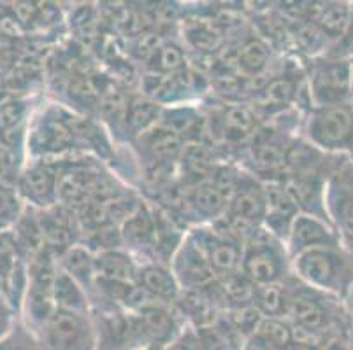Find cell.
I'll list each match as a JSON object with an SVG mask.
<instances>
[{
  "label": "cell",
  "instance_id": "6da1fadb",
  "mask_svg": "<svg viewBox=\"0 0 353 350\" xmlns=\"http://www.w3.org/2000/svg\"><path fill=\"white\" fill-rule=\"evenodd\" d=\"M288 300L285 319L294 327L322 342L330 333L353 324V316L339 298L310 287L292 275L287 281Z\"/></svg>",
  "mask_w": 353,
  "mask_h": 350
},
{
  "label": "cell",
  "instance_id": "7a4b0ae2",
  "mask_svg": "<svg viewBox=\"0 0 353 350\" xmlns=\"http://www.w3.org/2000/svg\"><path fill=\"white\" fill-rule=\"evenodd\" d=\"M292 275L310 287L346 301L353 291V256L343 245L306 250L292 258Z\"/></svg>",
  "mask_w": 353,
  "mask_h": 350
},
{
  "label": "cell",
  "instance_id": "3957f363",
  "mask_svg": "<svg viewBox=\"0 0 353 350\" xmlns=\"http://www.w3.org/2000/svg\"><path fill=\"white\" fill-rule=\"evenodd\" d=\"M241 274L253 285L280 284L292 277V259L285 242L264 226L243 240Z\"/></svg>",
  "mask_w": 353,
  "mask_h": 350
},
{
  "label": "cell",
  "instance_id": "277c9868",
  "mask_svg": "<svg viewBox=\"0 0 353 350\" xmlns=\"http://www.w3.org/2000/svg\"><path fill=\"white\" fill-rule=\"evenodd\" d=\"M304 139L325 154L353 158V105L311 107L304 121Z\"/></svg>",
  "mask_w": 353,
  "mask_h": 350
},
{
  "label": "cell",
  "instance_id": "5b68a950",
  "mask_svg": "<svg viewBox=\"0 0 353 350\" xmlns=\"http://www.w3.org/2000/svg\"><path fill=\"white\" fill-rule=\"evenodd\" d=\"M265 210L268 198L264 182H260L253 173L237 172L223 217L227 226L245 240L252 231L264 226Z\"/></svg>",
  "mask_w": 353,
  "mask_h": 350
},
{
  "label": "cell",
  "instance_id": "8992f818",
  "mask_svg": "<svg viewBox=\"0 0 353 350\" xmlns=\"http://www.w3.org/2000/svg\"><path fill=\"white\" fill-rule=\"evenodd\" d=\"M307 96L311 107L348 104L353 95V62L345 58H320L307 74Z\"/></svg>",
  "mask_w": 353,
  "mask_h": 350
},
{
  "label": "cell",
  "instance_id": "52a82bcc",
  "mask_svg": "<svg viewBox=\"0 0 353 350\" xmlns=\"http://www.w3.org/2000/svg\"><path fill=\"white\" fill-rule=\"evenodd\" d=\"M43 350H97V329L92 312L54 308L37 331Z\"/></svg>",
  "mask_w": 353,
  "mask_h": 350
},
{
  "label": "cell",
  "instance_id": "ba28073f",
  "mask_svg": "<svg viewBox=\"0 0 353 350\" xmlns=\"http://www.w3.org/2000/svg\"><path fill=\"white\" fill-rule=\"evenodd\" d=\"M78 131L57 105H48L32 118L27 135V151L32 160H48L72 149Z\"/></svg>",
  "mask_w": 353,
  "mask_h": 350
},
{
  "label": "cell",
  "instance_id": "9c48e42d",
  "mask_svg": "<svg viewBox=\"0 0 353 350\" xmlns=\"http://www.w3.org/2000/svg\"><path fill=\"white\" fill-rule=\"evenodd\" d=\"M188 233L206 254L218 281H225L239 274L241 259H243V239L229 226L216 228L214 224H197Z\"/></svg>",
  "mask_w": 353,
  "mask_h": 350
},
{
  "label": "cell",
  "instance_id": "30bf717a",
  "mask_svg": "<svg viewBox=\"0 0 353 350\" xmlns=\"http://www.w3.org/2000/svg\"><path fill=\"white\" fill-rule=\"evenodd\" d=\"M325 210L343 247L353 256V160H345L327 181Z\"/></svg>",
  "mask_w": 353,
  "mask_h": 350
},
{
  "label": "cell",
  "instance_id": "8fae6325",
  "mask_svg": "<svg viewBox=\"0 0 353 350\" xmlns=\"http://www.w3.org/2000/svg\"><path fill=\"white\" fill-rule=\"evenodd\" d=\"M169 266H171L172 274H174L181 291L210 289L218 282L213 266L210 265L206 254L202 252V249L192 239L188 231L183 235L178 249L171 256Z\"/></svg>",
  "mask_w": 353,
  "mask_h": 350
},
{
  "label": "cell",
  "instance_id": "7c38bea8",
  "mask_svg": "<svg viewBox=\"0 0 353 350\" xmlns=\"http://www.w3.org/2000/svg\"><path fill=\"white\" fill-rule=\"evenodd\" d=\"M16 189L21 200L30 201V205L41 210H48L59 204L60 175L48 160H32L21 170Z\"/></svg>",
  "mask_w": 353,
  "mask_h": 350
},
{
  "label": "cell",
  "instance_id": "4fadbf2b",
  "mask_svg": "<svg viewBox=\"0 0 353 350\" xmlns=\"http://www.w3.org/2000/svg\"><path fill=\"white\" fill-rule=\"evenodd\" d=\"M330 245H343L336 228L329 221L313 216V214H304V212H299L295 216L285 237V247L290 259L303 254L306 250Z\"/></svg>",
  "mask_w": 353,
  "mask_h": 350
},
{
  "label": "cell",
  "instance_id": "5bb4252c",
  "mask_svg": "<svg viewBox=\"0 0 353 350\" xmlns=\"http://www.w3.org/2000/svg\"><path fill=\"white\" fill-rule=\"evenodd\" d=\"M136 284L152 301L171 307L181 294L171 266L160 261H143L137 266Z\"/></svg>",
  "mask_w": 353,
  "mask_h": 350
},
{
  "label": "cell",
  "instance_id": "9a60e30c",
  "mask_svg": "<svg viewBox=\"0 0 353 350\" xmlns=\"http://www.w3.org/2000/svg\"><path fill=\"white\" fill-rule=\"evenodd\" d=\"M294 347L295 336L292 324L287 319L265 317H260L243 343V350H292Z\"/></svg>",
  "mask_w": 353,
  "mask_h": 350
},
{
  "label": "cell",
  "instance_id": "2e32d148",
  "mask_svg": "<svg viewBox=\"0 0 353 350\" xmlns=\"http://www.w3.org/2000/svg\"><path fill=\"white\" fill-rule=\"evenodd\" d=\"M218 133L227 144H245L259 135V118L246 105H230L223 109L218 121Z\"/></svg>",
  "mask_w": 353,
  "mask_h": 350
},
{
  "label": "cell",
  "instance_id": "e0dca14e",
  "mask_svg": "<svg viewBox=\"0 0 353 350\" xmlns=\"http://www.w3.org/2000/svg\"><path fill=\"white\" fill-rule=\"evenodd\" d=\"M229 193L216 182H201L188 195V207L202 219L201 224H214L227 214Z\"/></svg>",
  "mask_w": 353,
  "mask_h": 350
},
{
  "label": "cell",
  "instance_id": "ac0fdd59",
  "mask_svg": "<svg viewBox=\"0 0 353 350\" xmlns=\"http://www.w3.org/2000/svg\"><path fill=\"white\" fill-rule=\"evenodd\" d=\"M95 277L97 281L111 282H136L139 261L123 250H102L94 258Z\"/></svg>",
  "mask_w": 353,
  "mask_h": 350
},
{
  "label": "cell",
  "instance_id": "d6986e66",
  "mask_svg": "<svg viewBox=\"0 0 353 350\" xmlns=\"http://www.w3.org/2000/svg\"><path fill=\"white\" fill-rule=\"evenodd\" d=\"M53 300L57 308L72 310V312H92V301H90L88 293L76 278L70 277L60 266H57V274H54Z\"/></svg>",
  "mask_w": 353,
  "mask_h": 350
},
{
  "label": "cell",
  "instance_id": "ffe728a7",
  "mask_svg": "<svg viewBox=\"0 0 353 350\" xmlns=\"http://www.w3.org/2000/svg\"><path fill=\"white\" fill-rule=\"evenodd\" d=\"M297 89H299V85H295V81L290 79V77H274L264 88L260 89V93L255 98V107L262 109V111L269 112V114L281 112L294 102V98L299 93Z\"/></svg>",
  "mask_w": 353,
  "mask_h": 350
},
{
  "label": "cell",
  "instance_id": "44dd1931",
  "mask_svg": "<svg viewBox=\"0 0 353 350\" xmlns=\"http://www.w3.org/2000/svg\"><path fill=\"white\" fill-rule=\"evenodd\" d=\"M287 281L280 282V284L255 285L252 307L255 308V312L260 317H265V319H285L288 300Z\"/></svg>",
  "mask_w": 353,
  "mask_h": 350
},
{
  "label": "cell",
  "instance_id": "7402d4cb",
  "mask_svg": "<svg viewBox=\"0 0 353 350\" xmlns=\"http://www.w3.org/2000/svg\"><path fill=\"white\" fill-rule=\"evenodd\" d=\"M139 140L143 142L144 151L150 156V162L153 163L172 162L185 149V142L181 139H178L171 131L163 130L160 127H155L153 130L141 135Z\"/></svg>",
  "mask_w": 353,
  "mask_h": 350
},
{
  "label": "cell",
  "instance_id": "603a6c76",
  "mask_svg": "<svg viewBox=\"0 0 353 350\" xmlns=\"http://www.w3.org/2000/svg\"><path fill=\"white\" fill-rule=\"evenodd\" d=\"M121 239L130 247H146L157 240V223L144 207L130 212L121 228Z\"/></svg>",
  "mask_w": 353,
  "mask_h": 350
},
{
  "label": "cell",
  "instance_id": "cb8c5ba5",
  "mask_svg": "<svg viewBox=\"0 0 353 350\" xmlns=\"http://www.w3.org/2000/svg\"><path fill=\"white\" fill-rule=\"evenodd\" d=\"M162 105L150 100V98H134V100L127 105L125 123H127L128 130L132 131L137 139H139L141 135H144L146 131L159 127L160 118H162Z\"/></svg>",
  "mask_w": 353,
  "mask_h": 350
},
{
  "label": "cell",
  "instance_id": "d4e9b609",
  "mask_svg": "<svg viewBox=\"0 0 353 350\" xmlns=\"http://www.w3.org/2000/svg\"><path fill=\"white\" fill-rule=\"evenodd\" d=\"M199 123H201V116L194 107H190V105H172V107L162 111L159 127L171 131L178 139L185 140L197 130Z\"/></svg>",
  "mask_w": 353,
  "mask_h": 350
},
{
  "label": "cell",
  "instance_id": "484cf974",
  "mask_svg": "<svg viewBox=\"0 0 353 350\" xmlns=\"http://www.w3.org/2000/svg\"><path fill=\"white\" fill-rule=\"evenodd\" d=\"M269 60H271V50L260 39L246 41L237 53V67L246 76H256L262 70H265Z\"/></svg>",
  "mask_w": 353,
  "mask_h": 350
},
{
  "label": "cell",
  "instance_id": "4316f807",
  "mask_svg": "<svg viewBox=\"0 0 353 350\" xmlns=\"http://www.w3.org/2000/svg\"><path fill=\"white\" fill-rule=\"evenodd\" d=\"M152 62L153 72L159 74L160 77H165V74L174 76L185 65V54H183L181 47L174 46V44H163V46L157 47L155 53L152 54Z\"/></svg>",
  "mask_w": 353,
  "mask_h": 350
},
{
  "label": "cell",
  "instance_id": "83f0119b",
  "mask_svg": "<svg viewBox=\"0 0 353 350\" xmlns=\"http://www.w3.org/2000/svg\"><path fill=\"white\" fill-rule=\"evenodd\" d=\"M0 350H43V345L37 335L20 317L11 333L0 340Z\"/></svg>",
  "mask_w": 353,
  "mask_h": 350
},
{
  "label": "cell",
  "instance_id": "f1b7e54d",
  "mask_svg": "<svg viewBox=\"0 0 353 350\" xmlns=\"http://www.w3.org/2000/svg\"><path fill=\"white\" fill-rule=\"evenodd\" d=\"M23 217V200L16 188L0 184V228L18 224Z\"/></svg>",
  "mask_w": 353,
  "mask_h": 350
},
{
  "label": "cell",
  "instance_id": "f546056e",
  "mask_svg": "<svg viewBox=\"0 0 353 350\" xmlns=\"http://www.w3.org/2000/svg\"><path fill=\"white\" fill-rule=\"evenodd\" d=\"M18 312L20 310L11 303V300L4 293H0V340L9 335L12 327L16 326L18 319L21 317Z\"/></svg>",
  "mask_w": 353,
  "mask_h": 350
},
{
  "label": "cell",
  "instance_id": "4dcf8cb0",
  "mask_svg": "<svg viewBox=\"0 0 353 350\" xmlns=\"http://www.w3.org/2000/svg\"><path fill=\"white\" fill-rule=\"evenodd\" d=\"M188 39L197 50L211 51L218 46V34L206 25H197L188 32Z\"/></svg>",
  "mask_w": 353,
  "mask_h": 350
},
{
  "label": "cell",
  "instance_id": "1f68e13d",
  "mask_svg": "<svg viewBox=\"0 0 353 350\" xmlns=\"http://www.w3.org/2000/svg\"><path fill=\"white\" fill-rule=\"evenodd\" d=\"M352 329L353 324L330 333L329 336L322 340L319 350H352Z\"/></svg>",
  "mask_w": 353,
  "mask_h": 350
},
{
  "label": "cell",
  "instance_id": "d6a6232c",
  "mask_svg": "<svg viewBox=\"0 0 353 350\" xmlns=\"http://www.w3.org/2000/svg\"><path fill=\"white\" fill-rule=\"evenodd\" d=\"M136 350H167V349H157V347H143V349H136Z\"/></svg>",
  "mask_w": 353,
  "mask_h": 350
},
{
  "label": "cell",
  "instance_id": "836d02e7",
  "mask_svg": "<svg viewBox=\"0 0 353 350\" xmlns=\"http://www.w3.org/2000/svg\"><path fill=\"white\" fill-rule=\"evenodd\" d=\"M292 350H306V349H299V347H294V349Z\"/></svg>",
  "mask_w": 353,
  "mask_h": 350
},
{
  "label": "cell",
  "instance_id": "e575fe53",
  "mask_svg": "<svg viewBox=\"0 0 353 350\" xmlns=\"http://www.w3.org/2000/svg\"><path fill=\"white\" fill-rule=\"evenodd\" d=\"M352 350H353V329H352Z\"/></svg>",
  "mask_w": 353,
  "mask_h": 350
}]
</instances>
